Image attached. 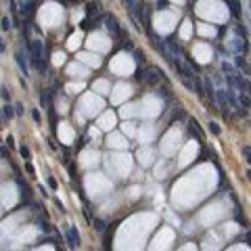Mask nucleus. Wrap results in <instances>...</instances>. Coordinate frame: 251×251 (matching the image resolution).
I'll return each mask as SVG.
<instances>
[{
	"label": "nucleus",
	"mask_w": 251,
	"mask_h": 251,
	"mask_svg": "<svg viewBox=\"0 0 251 251\" xmlns=\"http://www.w3.org/2000/svg\"><path fill=\"white\" fill-rule=\"evenodd\" d=\"M136 78H138L140 82H146V84H151V86H157V84L163 80V71L157 69V67H149V69H143V71L138 69Z\"/></svg>",
	"instance_id": "obj_1"
},
{
	"label": "nucleus",
	"mask_w": 251,
	"mask_h": 251,
	"mask_svg": "<svg viewBox=\"0 0 251 251\" xmlns=\"http://www.w3.org/2000/svg\"><path fill=\"white\" fill-rule=\"evenodd\" d=\"M29 57H32V65L38 67V69H42V42H32Z\"/></svg>",
	"instance_id": "obj_2"
},
{
	"label": "nucleus",
	"mask_w": 251,
	"mask_h": 251,
	"mask_svg": "<svg viewBox=\"0 0 251 251\" xmlns=\"http://www.w3.org/2000/svg\"><path fill=\"white\" fill-rule=\"evenodd\" d=\"M65 243H67L69 249H75V247L80 245V237H78V230H75V228H67V232H65Z\"/></svg>",
	"instance_id": "obj_3"
},
{
	"label": "nucleus",
	"mask_w": 251,
	"mask_h": 251,
	"mask_svg": "<svg viewBox=\"0 0 251 251\" xmlns=\"http://www.w3.org/2000/svg\"><path fill=\"white\" fill-rule=\"evenodd\" d=\"M103 21H105V29H107L111 36H117V34H120V25H117V21H115L113 15H107Z\"/></svg>",
	"instance_id": "obj_4"
},
{
	"label": "nucleus",
	"mask_w": 251,
	"mask_h": 251,
	"mask_svg": "<svg viewBox=\"0 0 251 251\" xmlns=\"http://www.w3.org/2000/svg\"><path fill=\"white\" fill-rule=\"evenodd\" d=\"M188 132H191V134H195L199 140H203V130L199 128V124H197L195 120H188Z\"/></svg>",
	"instance_id": "obj_5"
},
{
	"label": "nucleus",
	"mask_w": 251,
	"mask_h": 251,
	"mask_svg": "<svg viewBox=\"0 0 251 251\" xmlns=\"http://www.w3.org/2000/svg\"><path fill=\"white\" fill-rule=\"evenodd\" d=\"M228 6H230V13L234 15V17H239L241 15V6H239V0H224Z\"/></svg>",
	"instance_id": "obj_6"
},
{
	"label": "nucleus",
	"mask_w": 251,
	"mask_h": 251,
	"mask_svg": "<svg viewBox=\"0 0 251 251\" xmlns=\"http://www.w3.org/2000/svg\"><path fill=\"white\" fill-rule=\"evenodd\" d=\"M86 15H88V17H96V15H98V4H96V2H88V4H86Z\"/></svg>",
	"instance_id": "obj_7"
},
{
	"label": "nucleus",
	"mask_w": 251,
	"mask_h": 251,
	"mask_svg": "<svg viewBox=\"0 0 251 251\" xmlns=\"http://www.w3.org/2000/svg\"><path fill=\"white\" fill-rule=\"evenodd\" d=\"M15 59H17V65L21 67V71L27 75V63H25V59H23V52H17V57H15Z\"/></svg>",
	"instance_id": "obj_8"
},
{
	"label": "nucleus",
	"mask_w": 251,
	"mask_h": 251,
	"mask_svg": "<svg viewBox=\"0 0 251 251\" xmlns=\"http://www.w3.org/2000/svg\"><path fill=\"white\" fill-rule=\"evenodd\" d=\"M205 90H207V94H209V98L214 101V96H215V88H214V82H211L209 78L205 80Z\"/></svg>",
	"instance_id": "obj_9"
},
{
	"label": "nucleus",
	"mask_w": 251,
	"mask_h": 251,
	"mask_svg": "<svg viewBox=\"0 0 251 251\" xmlns=\"http://www.w3.org/2000/svg\"><path fill=\"white\" fill-rule=\"evenodd\" d=\"M239 98H241V107L245 109H249V92H239Z\"/></svg>",
	"instance_id": "obj_10"
},
{
	"label": "nucleus",
	"mask_w": 251,
	"mask_h": 251,
	"mask_svg": "<svg viewBox=\"0 0 251 251\" xmlns=\"http://www.w3.org/2000/svg\"><path fill=\"white\" fill-rule=\"evenodd\" d=\"M2 115H4L6 120H11L13 115H15V107H11V105H6V107L2 109Z\"/></svg>",
	"instance_id": "obj_11"
},
{
	"label": "nucleus",
	"mask_w": 251,
	"mask_h": 251,
	"mask_svg": "<svg viewBox=\"0 0 251 251\" xmlns=\"http://www.w3.org/2000/svg\"><path fill=\"white\" fill-rule=\"evenodd\" d=\"M40 103H42L44 107H48V105H50V94H48V92H42V94H40Z\"/></svg>",
	"instance_id": "obj_12"
},
{
	"label": "nucleus",
	"mask_w": 251,
	"mask_h": 251,
	"mask_svg": "<svg viewBox=\"0 0 251 251\" xmlns=\"http://www.w3.org/2000/svg\"><path fill=\"white\" fill-rule=\"evenodd\" d=\"M209 130H211V134H215V136H220V126H218L215 121H209Z\"/></svg>",
	"instance_id": "obj_13"
},
{
	"label": "nucleus",
	"mask_w": 251,
	"mask_h": 251,
	"mask_svg": "<svg viewBox=\"0 0 251 251\" xmlns=\"http://www.w3.org/2000/svg\"><path fill=\"white\" fill-rule=\"evenodd\" d=\"M0 27H2V32H9V29H11V19H9V17H4Z\"/></svg>",
	"instance_id": "obj_14"
},
{
	"label": "nucleus",
	"mask_w": 251,
	"mask_h": 251,
	"mask_svg": "<svg viewBox=\"0 0 251 251\" xmlns=\"http://www.w3.org/2000/svg\"><path fill=\"white\" fill-rule=\"evenodd\" d=\"M46 182H48V186H50L52 191H57V188H59V184H57V180L52 178V176H48V178H46Z\"/></svg>",
	"instance_id": "obj_15"
},
{
	"label": "nucleus",
	"mask_w": 251,
	"mask_h": 251,
	"mask_svg": "<svg viewBox=\"0 0 251 251\" xmlns=\"http://www.w3.org/2000/svg\"><path fill=\"white\" fill-rule=\"evenodd\" d=\"M134 59H136L138 65H140V63H144V55L140 52V50H134Z\"/></svg>",
	"instance_id": "obj_16"
},
{
	"label": "nucleus",
	"mask_w": 251,
	"mask_h": 251,
	"mask_svg": "<svg viewBox=\"0 0 251 251\" xmlns=\"http://www.w3.org/2000/svg\"><path fill=\"white\" fill-rule=\"evenodd\" d=\"M237 65H239V67H245V71L249 73V69H247V61L243 59V57H237Z\"/></svg>",
	"instance_id": "obj_17"
},
{
	"label": "nucleus",
	"mask_w": 251,
	"mask_h": 251,
	"mask_svg": "<svg viewBox=\"0 0 251 251\" xmlns=\"http://www.w3.org/2000/svg\"><path fill=\"white\" fill-rule=\"evenodd\" d=\"M94 228L98 230V232H103V230H105V222H103V220H96V222H94Z\"/></svg>",
	"instance_id": "obj_18"
},
{
	"label": "nucleus",
	"mask_w": 251,
	"mask_h": 251,
	"mask_svg": "<svg viewBox=\"0 0 251 251\" xmlns=\"http://www.w3.org/2000/svg\"><path fill=\"white\" fill-rule=\"evenodd\" d=\"M19 153H21L23 159H29V149H27V146H21V149H19Z\"/></svg>",
	"instance_id": "obj_19"
},
{
	"label": "nucleus",
	"mask_w": 251,
	"mask_h": 251,
	"mask_svg": "<svg viewBox=\"0 0 251 251\" xmlns=\"http://www.w3.org/2000/svg\"><path fill=\"white\" fill-rule=\"evenodd\" d=\"M249 155H251V149L249 146H243V157H245L247 161H249Z\"/></svg>",
	"instance_id": "obj_20"
},
{
	"label": "nucleus",
	"mask_w": 251,
	"mask_h": 251,
	"mask_svg": "<svg viewBox=\"0 0 251 251\" xmlns=\"http://www.w3.org/2000/svg\"><path fill=\"white\" fill-rule=\"evenodd\" d=\"M15 115H23V105H15Z\"/></svg>",
	"instance_id": "obj_21"
},
{
	"label": "nucleus",
	"mask_w": 251,
	"mask_h": 251,
	"mask_svg": "<svg viewBox=\"0 0 251 251\" xmlns=\"http://www.w3.org/2000/svg\"><path fill=\"white\" fill-rule=\"evenodd\" d=\"M32 117H34V121H36V124H40V120H42V117H40V113H38L36 109H34V113H32Z\"/></svg>",
	"instance_id": "obj_22"
},
{
	"label": "nucleus",
	"mask_w": 251,
	"mask_h": 251,
	"mask_svg": "<svg viewBox=\"0 0 251 251\" xmlns=\"http://www.w3.org/2000/svg\"><path fill=\"white\" fill-rule=\"evenodd\" d=\"M40 230H44V232H50V226H48L46 222H40Z\"/></svg>",
	"instance_id": "obj_23"
},
{
	"label": "nucleus",
	"mask_w": 251,
	"mask_h": 251,
	"mask_svg": "<svg viewBox=\"0 0 251 251\" xmlns=\"http://www.w3.org/2000/svg\"><path fill=\"white\" fill-rule=\"evenodd\" d=\"M25 169H27L29 176H34V165H32V163H25Z\"/></svg>",
	"instance_id": "obj_24"
},
{
	"label": "nucleus",
	"mask_w": 251,
	"mask_h": 251,
	"mask_svg": "<svg viewBox=\"0 0 251 251\" xmlns=\"http://www.w3.org/2000/svg\"><path fill=\"white\" fill-rule=\"evenodd\" d=\"M124 48H126V50H132L134 46H132V42H130V40H126V42H124Z\"/></svg>",
	"instance_id": "obj_25"
},
{
	"label": "nucleus",
	"mask_w": 251,
	"mask_h": 251,
	"mask_svg": "<svg viewBox=\"0 0 251 251\" xmlns=\"http://www.w3.org/2000/svg\"><path fill=\"white\" fill-rule=\"evenodd\" d=\"M2 96H4V98H6V101H9V98H11V92H9V90H6V88H4V90H2Z\"/></svg>",
	"instance_id": "obj_26"
},
{
	"label": "nucleus",
	"mask_w": 251,
	"mask_h": 251,
	"mask_svg": "<svg viewBox=\"0 0 251 251\" xmlns=\"http://www.w3.org/2000/svg\"><path fill=\"white\" fill-rule=\"evenodd\" d=\"M6 143H9V146H13V144H15V138H13V136H9V138H6Z\"/></svg>",
	"instance_id": "obj_27"
},
{
	"label": "nucleus",
	"mask_w": 251,
	"mask_h": 251,
	"mask_svg": "<svg viewBox=\"0 0 251 251\" xmlns=\"http://www.w3.org/2000/svg\"><path fill=\"white\" fill-rule=\"evenodd\" d=\"M6 50V46H4V42H2V38H0V52H4Z\"/></svg>",
	"instance_id": "obj_28"
}]
</instances>
